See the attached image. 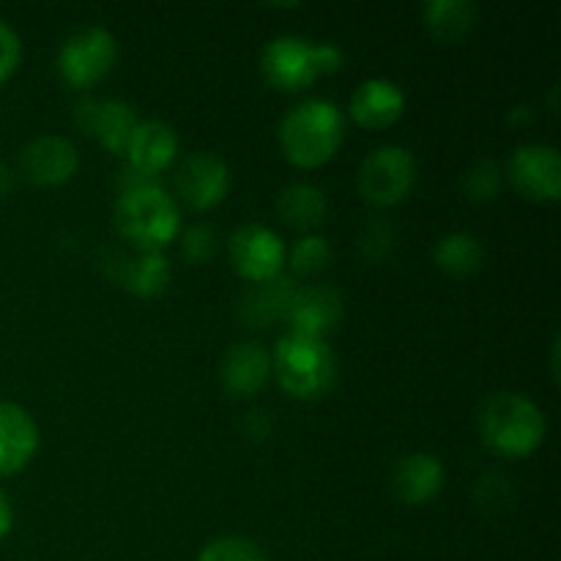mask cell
Segmentation results:
<instances>
[{
  "mask_svg": "<svg viewBox=\"0 0 561 561\" xmlns=\"http://www.w3.org/2000/svg\"><path fill=\"white\" fill-rule=\"evenodd\" d=\"M268 373H272V356L261 343H252V340L230 345L219 365L225 389L233 394H250L261 389Z\"/></svg>",
  "mask_w": 561,
  "mask_h": 561,
  "instance_id": "cell-17",
  "label": "cell"
},
{
  "mask_svg": "<svg viewBox=\"0 0 561 561\" xmlns=\"http://www.w3.org/2000/svg\"><path fill=\"white\" fill-rule=\"evenodd\" d=\"M175 148H179V135L173 126L168 121L151 118L137 121L124 153L129 157L131 168L157 175L175 157Z\"/></svg>",
  "mask_w": 561,
  "mask_h": 561,
  "instance_id": "cell-16",
  "label": "cell"
},
{
  "mask_svg": "<svg viewBox=\"0 0 561 561\" xmlns=\"http://www.w3.org/2000/svg\"><path fill=\"white\" fill-rule=\"evenodd\" d=\"M175 186L179 195L190 206L208 208L219 203L228 192V164L222 157L211 151H195L181 162L175 173Z\"/></svg>",
  "mask_w": 561,
  "mask_h": 561,
  "instance_id": "cell-12",
  "label": "cell"
},
{
  "mask_svg": "<svg viewBox=\"0 0 561 561\" xmlns=\"http://www.w3.org/2000/svg\"><path fill=\"white\" fill-rule=\"evenodd\" d=\"M482 244L471 233L463 230H453V233H444L442 239L433 247V261L449 274H471L482 266Z\"/></svg>",
  "mask_w": 561,
  "mask_h": 561,
  "instance_id": "cell-23",
  "label": "cell"
},
{
  "mask_svg": "<svg viewBox=\"0 0 561 561\" xmlns=\"http://www.w3.org/2000/svg\"><path fill=\"white\" fill-rule=\"evenodd\" d=\"M329 257H332V250H329V241L323 236H305L290 250V266L299 274H310L327 266Z\"/></svg>",
  "mask_w": 561,
  "mask_h": 561,
  "instance_id": "cell-26",
  "label": "cell"
},
{
  "mask_svg": "<svg viewBox=\"0 0 561 561\" xmlns=\"http://www.w3.org/2000/svg\"><path fill=\"white\" fill-rule=\"evenodd\" d=\"M482 438L502 455H526L546 436V416L526 394L496 392L477 414Z\"/></svg>",
  "mask_w": 561,
  "mask_h": 561,
  "instance_id": "cell-2",
  "label": "cell"
},
{
  "mask_svg": "<svg viewBox=\"0 0 561 561\" xmlns=\"http://www.w3.org/2000/svg\"><path fill=\"white\" fill-rule=\"evenodd\" d=\"M110 272L115 274L118 283H124L135 294L153 296L168 285L170 261L159 250H142L137 255L118 257V263H113Z\"/></svg>",
  "mask_w": 561,
  "mask_h": 561,
  "instance_id": "cell-20",
  "label": "cell"
},
{
  "mask_svg": "<svg viewBox=\"0 0 561 561\" xmlns=\"http://www.w3.org/2000/svg\"><path fill=\"white\" fill-rule=\"evenodd\" d=\"M405 96L394 82L381 80V77H373V80H365L354 91V99H351V115H354L359 124L373 126H387L403 113Z\"/></svg>",
  "mask_w": 561,
  "mask_h": 561,
  "instance_id": "cell-19",
  "label": "cell"
},
{
  "mask_svg": "<svg viewBox=\"0 0 561 561\" xmlns=\"http://www.w3.org/2000/svg\"><path fill=\"white\" fill-rule=\"evenodd\" d=\"M340 60H343V53L337 44H316L301 36H277L263 49L261 66L268 82L294 91L327 71H334Z\"/></svg>",
  "mask_w": 561,
  "mask_h": 561,
  "instance_id": "cell-5",
  "label": "cell"
},
{
  "mask_svg": "<svg viewBox=\"0 0 561 561\" xmlns=\"http://www.w3.org/2000/svg\"><path fill=\"white\" fill-rule=\"evenodd\" d=\"M75 121L80 129L91 131L99 140L104 142L113 151H126V142H129L131 131L137 126V113L129 102L124 99H80L75 107Z\"/></svg>",
  "mask_w": 561,
  "mask_h": 561,
  "instance_id": "cell-10",
  "label": "cell"
},
{
  "mask_svg": "<svg viewBox=\"0 0 561 561\" xmlns=\"http://www.w3.org/2000/svg\"><path fill=\"white\" fill-rule=\"evenodd\" d=\"M422 16L433 36L442 42H458L474 27L477 9L469 0H427L422 5Z\"/></svg>",
  "mask_w": 561,
  "mask_h": 561,
  "instance_id": "cell-22",
  "label": "cell"
},
{
  "mask_svg": "<svg viewBox=\"0 0 561 561\" xmlns=\"http://www.w3.org/2000/svg\"><path fill=\"white\" fill-rule=\"evenodd\" d=\"M20 55H22L20 36L14 33V27L5 25V22L0 20V82H3L5 77L16 69V64H20Z\"/></svg>",
  "mask_w": 561,
  "mask_h": 561,
  "instance_id": "cell-29",
  "label": "cell"
},
{
  "mask_svg": "<svg viewBox=\"0 0 561 561\" xmlns=\"http://www.w3.org/2000/svg\"><path fill=\"white\" fill-rule=\"evenodd\" d=\"M77 168L75 142L60 135H38L20 151V173L33 184H60Z\"/></svg>",
  "mask_w": 561,
  "mask_h": 561,
  "instance_id": "cell-11",
  "label": "cell"
},
{
  "mask_svg": "<svg viewBox=\"0 0 561 561\" xmlns=\"http://www.w3.org/2000/svg\"><path fill=\"white\" fill-rule=\"evenodd\" d=\"M118 44L102 25H85L71 33L58 53V69L71 85H91L115 64Z\"/></svg>",
  "mask_w": 561,
  "mask_h": 561,
  "instance_id": "cell-7",
  "label": "cell"
},
{
  "mask_svg": "<svg viewBox=\"0 0 561 561\" xmlns=\"http://www.w3.org/2000/svg\"><path fill=\"white\" fill-rule=\"evenodd\" d=\"M11 524H14V510H11L9 496H5V493L0 491V537L9 535Z\"/></svg>",
  "mask_w": 561,
  "mask_h": 561,
  "instance_id": "cell-30",
  "label": "cell"
},
{
  "mask_svg": "<svg viewBox=\"0 0 561 561\" xmlns=\"http://www.w3.org/2000/svg\"><path fill=\"white\" fill-rule=\"evenodd\" d=\"M181 222L179 206L162 184H142L121 192L115 201V225L131 244L159 250L175 236Z\"/></svg>",
  "mask_w": 561,
  "mask_h": 561,
  "instance_id": "cell-3",
  "label": "cell"
},
{
  "mask_svg": "<svg viewBox=\"0 0 561 561\" xmlns=\"http://www.w3.org/2000/svg\"><path fill=\"white\" fill-rule=\"evenodd\" d=\"M197 561H268L266 551L255 540L241 535H222L208 540L197 553Z\"/></svg>",
  "mask_w": 561,
  "mask_h": 561,
  "instance_id": "cell-24",
  "label": "cell"
},
{
  "mask_svg": "<svg viewBox=\"0 0 561 561\" xmlns=\"http://www.w3.org/2000/svg\"><path fill=\"white\" fill-rule=\"evenodd\" d=\"M16 186V170L9 162H0V197L9 195Z\"/></svg>",
  "mask_w": 561,
  "mask_h": 561,
  "instance_id": "cell-31",
  "label": "cell"
},
{
  "mask_svg": "<svg viewBox=\"0 0 561 561\" xmlns=\"http://www.w3.org/2000/svg\"><path fill=\"white\" fill-rule=\"evenodd\" d=\"M277 211L288 225L312 228V225H318L327 217V195L318 186L305 184V181H294V184L279 190Z\"/></svg>",
  "mask_w": 561,
  "mask_h": 561,
  "instance_id": "cell-21",
  "label": "cell"
},
{
  "mask_svg": "<svg viewBox=\"0 0 561 561\" xmlns=\"http://www.w3.org/2000/svg\"><path fill=\"white\" fill-rule=\"evenodd\" d=\"M217 250V233L208 225H192L184 233V255L192 263H206Z\"/></svg>",
  "mask_w": 561,
  "mask_h": 561,
  "instance_id": "cell-28",
  "label": "cell"
},
{
  "mask_svg": "<svg viewBox=\"0 0 561 561\" xmlns=\"http://www.w3.org/2000/svg\"><path fill=\"white\" fill-rule=\"evenodd\" d=\"M274 370L279 383L299 398H316L332 387L337 376V359L323 337L288 332L274 348Z\"/></svg>",
  "mask_w": 561,
  "mask_h": 561,
  "instance_id": "cell-4",
  "label": "cell"
},
{
  "mask_svg": "<svg viewBox=\"0 0 561 561\" xmlns=\"http://www.w3.org/2000/svg\"><path fill=\"white\" fill-rule=\"evenodd\" d=\"M343 140V113L329 99H305L285 113L279 124V142L290 162L321 164L337 151Z\"/></svg>",
  "mask_w": 561,
  "mask_h": 561,
  "instance_id": "cell-1",
  "label": "cell"
},
{
  "mask_svg": "<svg viewBox=\"0 0 561 561\" xmlns=\"http://www.w3.org/2000/svg\"><path fill=\"white\" fill-rule=\"evenodd\" d=\"M392 493L405 504H422L436 496L444 485V466L431 453H411L394 463Z\"/></svg>",
  "mask_w": 561,
  "mask_h": 561,
  "instance_id": "cell-14",
  "label": "cell"
},
{
  "mask_svg": "<svg viewBox=\"0 0 561 561\" xmlns=\"http://www.w3.org/2000/svg\"><path fill=\"white\" fill-rule=\"evenodd\" d=\"M294 294H296L294 279L285 277V274H274V277L257 279L252 288H247L244 294L239 296L236 312H239L241 321L263 327V323H272L274 318L288 316V307L290 301H294Z\"/></svg>",
  "mask_w": 561,
  "mask_h": 561,
  "instance_id": "cell-18",
  "label": "cell"
},
{
  "mask_svg": "<svg viewBox=\"0 0 561 561\" xmlns=\"http://www.w3.org/2000/svg\"><path fill=\"white\" fill-rule=\"evenodd\" d=\"M502 190V168L496 159H480L463 173V192L471 201H493Z\"/></svg>",
  "mask_w": 561,
  "mask_h": 561,
  "instance_id": "cell-25",
  "label": "cell"
},
{
  "mask_svg": "<svg viewBox=\"0 0 561 561\" xmlns=\"http://www.w3.org/2000/svg\"><path fill=\"white\" fill-rule=\"evenodd\" d=\"M285 247L283 239L274 233L266 225H241L233 236H230V261L239 268L244 277L250 279H266L279 274L283 266Z\"/></svg>",
  "mask_w": 561,
  "mask_h": 561,
  "instance_id": "cell-9",
  "label": "cell"
},
{
  "mask_svg": "<svg viewBox=\"0 0 561 561\" xmlns=\"http://www.w3.org/2000/svg\"><path fill=\"white\" fill-rule=\"evenodd\" d=\"M38 447V427L22 405L0 400V474L22 469Z\"/></svg>",
  "mask_w": 561,
  "mask_h": 561,
  "instance_id": "cell-15",
  "label": "cell"
},
{
  "mask_svg": "<svg viewBox=\"0 0 561 561\" xmlns=\"http://www.w3.org/2000/svg\"><path fill=\"white\" fill-rule=\"evenodd\" d=\"M392 241H394V228L389 222H383V219H378V217H373L359 233V247L370 257L387 255L389 247H392Z\"/></svg>",
  "mask_w": 561,
  "mask_h": 561,
  "instance_id": "cell-27",
  "label": "cell"
},
{
  "mask_svg": "<svg viewBox=\"0 0 561 561\" xmlns=\"http://www.w3.org/2000/svg\"><path fill=\"white\" fill-rule=\"evenodd\" d=\"M416 181L414 153L400 146H381L367 153L356 173L359 192L370 203L389 206L398 203Z\"/></svg>",
  "mask_w": 561,
  "mask_h": 561,
  "instance_id": "cell-6",
  "label": "cell"
},
{
  "mask_svg": "<svg viewBox=\"0 0 561 561\" xmlns=\"http://www.w3.org/2000/svg\"><path fill=\"white\" fill-rule=\"evenodd\" d=\"M507 173L513 184L535 201H557L561 190L559 151L546 142H526L510 153Z\"/></svg>",
  "mask_w": 561,
  "mask_h": 561,
  "instance_id": "cell-8",
  "label": "cell"
},
{
  "mask_svg": "<svg viewBox=\"0 0 561 561\" xmlns=\"http://www.w3.org/2000/svg\"><path fill=\"white\" fill-rule=\"evenodd\" d=\"M340 316H343V296L329 285H310V288H296L285 318L294 327L290 332L321 337L340 321Z\"/></svg>",
  "mask_w": 561,
  "mask_h": 561,
  "instance_id": "cell-13",
  "label": "cell"
}]
</instances>
